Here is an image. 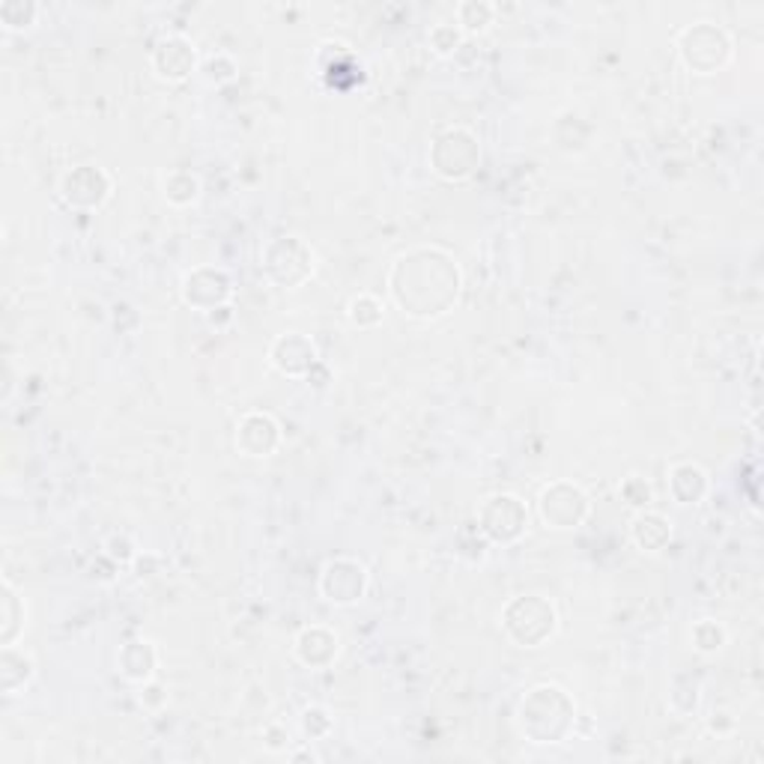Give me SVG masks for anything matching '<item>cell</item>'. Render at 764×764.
<instances>
[{"instance_id":"obj_1","label":"cell","mask_w":764,"mask_h":764,"mask_svg":"<svg viewBox=\"0 0 764 764\" xmlns=\"http://www.w3.org/2000/svg\"><path fill=\"white\" fill-rule=\"evenodd\" d=\"M588 511V499L573 484H552L540 493V513L556 529H573Z\"/></svg>"},{"instance_id":"obj_2","label":"cell","mask_w":764,"mask_h":764,"mask_svg":"<svg viewBox=\"0 0 764 764\" xmlns=\"http://www.w3.org/2000/svg\"><path fill=\"white\" fill-rule=\"evenodd\" d=\"M454 143L457 147L451 150V143L445 141V135H442L440 141H436V150H433V162H436V170H440L442 177L463 179L478 165L481 150H478L475 138L466 129H454Z\"/></svg>"},{"instance_id":"obj_3","label":"cell","mask_w":764,"mask_h":764,"mask_svg":"<svg viewBox=\"0 0 764 764\" xmlns=\"http://www.w3.org/2000/svg\"><path fill=\"white\" fill-rule=\"evenodd\" d=\"M365 585H368V573L358 561L338 559L322 571V595L332 603H353L365 595Z\"/></svg>"},{"instance_id":"obj_4","label":"cell","mask_w":764,"mask_h":764,"mask_svg":"<svg viewBox=\"0 0 764 764\" xmlns=\"http://www.w3.org/2000/svg\"><path fill=\"white\" fill-rule=\"evenodd\" d=\"M63 198L75 206H96L107 198V177L93 165H81L63 177Z\"/></svg>"},{"instance_id":"obj_5","label":"cell","mask_w":764,"mask_h":764,"mask_svg":"<svg viewBox=\"0 0 764 764\" xmlns=\"http://www.w3.org/2000/svg\"><path fill=\"white\" fill-rule=\"evenodd\" d=\"M153 66L162 78L179 81L194 69V48L182 36H165L153 51Z\"/></svg>"},{"instance_id":"obj_6","label":"cell","mask_w":764,"mask_h":764,"mask_svg":"<svg viewBox=\"0 0 764 764\" xmlns=\"http://www.w3.org/2000/svg\"><path fill=\"white\" fill-rule=\"evenodd\" d=\"M481 520H484V532H487L489 537L499 529V523H505L501 525V540H511V537H517L523 532L525 511L517 496H493V499L484 505Z\"/></svg>"},{"instance_id":"obj_7","label":"cell","mask_w":764,"mask_h":764,"mask_svg":"<svg viewBox=\"0 0 764 764\" xmlns=\"http://www.w3.org/2000/svg\"><path fill=\"white\" fill-rule=\"evenodd\" d=\"M24 627V603L10 580H3V645H15Z\"/></svg>"},{"instance_id":"obj_8","label":"cell","mask_w":764,"mask_h":764,"mask_svg":"<svg viewBox=\"0 0 764 764\" xmlns=\"http://www.w3.org/2000/svg\"><path fill=\"white\" fill-rule=\"evenodd\" d=\"M36 3H24V0H7L0 7V22L7 24L10 30H22L36 18Z\"/></svg>"},{"instance_id":"obj_9","label":"cell","mask_w":764,"mask_h":764,"mask_svg":"<svg viewBox=\"0 0 764 764\" xmlns=\"http://www.w3.org/2000/svg\"><path fill=\"white\" fill-rule=\"evenodd\" d=\"M493 18V7L489 3H460L457 7V22L466 30H484Z\"/></svg>"},{"instance_id":"obj_10","label":"cell","mask_w":764,"mask_h":764,"mask_svg":"<svg viewBox=\"0 0 764 764\" xmlns=\"http://www.w3.org/2000/svg\"><path fill=\"white\" fill-rule=\"evenodd\" d=\"M123 654H153V648H150V642H131V645H126V651ZM150 668H153V657H138L135 663L131 660H123V672L129 675V678H135V680H141V678H147L150 675Z\"/></svg>"},{"instance_id":"obj_11","label":"cell","mask_w":764,"mask_h":764,"mask_svg":"<svg viewBox=\"0 0 764 764\" xmlns=\"http://www.w3.org/2000/svg\"><path fill=\"white\" fill-rule=\"evenodd\" d=\"M430 46L436 48L440 54H451L454 48L460 46V27H451V24H440L430 30Z\"/></svg>"}]
</instances>
